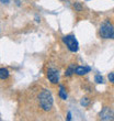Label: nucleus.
<instances>
[{
  "label": "nucleus",
  "instance_id": "1",
  "mask_svg": "<svg viewBox=\"0 0 114 121\" xmlns=\"http://www.w3.org/2000/svg\"><path fill=\"white\" fill-rule=\"evenodd\" d=\"M38 100H40V106L46 111L53 107V98L48 90H43L38 96Z\"/></svg>",
  "mask_w": 114,
  "mask_h": 121
},
{
  "label": "nucleus",
  "instance_id": "2",
  "mask_svg": "<svg viewBox=\"0 0 114 121\" xmlns=\"http://www.w3.org/2000/svg\"><path fill=\"white\" fill-rule=\"evenodd\" d=\"M100 35L103 39H114V28L109 22L103 23L100 28Z\"/></svg>",
  "mask_w": 114,
  "mask_h": 121
},
{
  "label": "nucleus",
  "instance_id": "3",
  "mask_svg": "<svg viewBox=\"0 0 114 121\" xmlns=\"http://www.w3.org/2000/svg\"><path fill=\"white\" fill-rule=\"evenodd\" d=\"M63 41L71 52L78 51V42L75 39V36H73V35H66V36L63 38Z\"/></svg>",
  "mask_w": 114,
  "mask_h": 121
},
{
  "label": "nucleus",
  "instance_id": "4",
  "mask_svg": "<svg viewBox=\"0 0 114 121\" xmlns=\"http://www.w3.org/2000/svg\"><path fill=\"white\" fill-rule=\"evenodd\" d=\"M100 119L101 120H114V112L110 108L105 107L100 112Z\"/></svg>",
  "mask_w": 114,
  "mask_h": 121
},
{
  "label": "nucleus",
  "instance_id": "5",
  "mask_svg": "<svg viewBox=\"0 0 114 121\" xmlns=\"http://www.w3.org/2000/svg\"><path fill=\"white\" fill-rule=\"evenodd\" d=\"M47 77H48V79H49V82L53 84H56L58 82V73H57V70L53 69V68L48 69Z\"/></svg>",
  "mask_w": 114,
  "mask_h": 121
},
{
  "label": "nucleus",
  "instance_id": "6",
  "mask_svg": "<svg viewBox=\"0 0 114 121\" xmlns=\"http://www.w3.org/2000/svg\"><path fill=\"white\" fill-rule=\"evenodd\" d=\"M90 72V67H87V66H78L76 67V70L75 73L77 75H85V74L89 73Z\"/></svg>",
  "mask_w": 114,
  "mask_h": 121
},
{
  "label": "nucleus",
  "instance_id": "7",
  "mask_svg": "<svg viewBox=\"0 0 114 121\" xmlns=\"http://www.w3.org/2000/svg\"><path fill=\"white\" fill-rule=\"evenodd\" d=\"M8 76H9V72H8V69H6V68H1V69H0V77H1V79H6V78H8Z\"/></svg>",
  "mask_w": 114,
  "mask_h": 121
},
{
  "label": "nucleus",
  "instance_id": "8",
  "mask_svg": "<svg viewBox=\"0 0 114 121\" xmlns=\"http://www.w3.org/2000/svg\"><path fill=\"white\" fill-rule=\"evenodd\" d=\"M59 96H60V98L61 99H67V95H66V92H65V89H64V87L63 86H60V90H59Z\"/></svg>",
  "mask_w": 114,
  "mask_h": 121
},
{
  "label": "nucleus",
  "instance_id": "9",
  "mask_svg": "<svg viewBox=\"0 0 114 121\" xmlns=\"http://www.w3.org/2000/svg\"><path fill=\"white\" fill-rule=\"evenodd\" d=\"M75 70H76V69H75V68H73V66H70L69 68L67 69V72H66V75H67V76H70V75H71V74H73V73H75Z\"/></svg>",
  "mask_w": 114,
  "mask_h": 121
},
{
  "label": "nucleus",
  "instance_id": "10",
  "mask_svg": "<svg viewBox=\"0 0 114 121\" xmlns=\"http://www.w3.org/2000/svg\"><path fill=\"white\" fill-rule=\"evenodd\" d=\"M94 80L95 82H97V83H102V82H103V78H102L101 76H100V75H95V77H94Z\"/></svg>",
  "mask_w": 114,
  "mask_h": 121
},
{
  "label": "nucleus",
  "instance_id": "11",
  "mask_svg": "<svg viewBox=\"0 0 114 121\" xmlns=\"http://www.w3.org/2000/svg\"><path fill=\"white\" fill-rule=\"evenodd\" d=\"M82 106H88L89 105V99L88 98H82L81 99V102H80Z\"/></svg>",
  "mask_w": 114,
  "mask_h": 121
},
{
  "label": "nucleus",
  "instance_id": "12",
  "mask_svg": "<svg viewBox=\"0 0 114 121\" xmlns=\"http://www.w3.org/2000/svg\"><path fill=\"white\" fill-rule=\"evenodd\" d=\"M109 80L114 84V73H111L110 75H109Z\"/></svg>",
  "mask_w": 114,
  "mask_h": 121
},
{
  "label": "nucleus",
  "instance_id": "13",
  "mask_svg": "<svg viewBox=\"0 0 114 121\" xmlns=\"http://www.w3.org/2000/svg\"><path fill=\"white\" fill-rule=\"evenodd\" d=\"M73 7H75V9L78 10V11H80V10H81V6H80V3H78V2L75 3V6H73Z\"/></svg>",
  "mask_w": 114,
  "mask_h": 121
},
{
  "label": "nucleus",
  "instance_id": "14",
  "mask_svg": "<svg viewBox=\"0 0 114 121\" xmlns=\"http://www.w3.org/2000/svg\"><path fill=\"white\" fill-rule=\"evenodd\" d=\"M67 119H68V120L71 119V115H70V112H68V117H67Z\"/></svg>",
  "mask_w": 114,
  "mask_h": 121
},
{
  "label": "nucleus",
  "instance_id": "15",
  "mask_svg": "<svg viewBox=\"0 0 114 121\" xmlns=\"http://www.w3.org/2000/svg\"><path fill=\"white\" fill-rule=\"evenodd\" d=\"M8 1H9V0H1V2H3V3H7Z\"/></svg>",
  "mask_w": 114,
  "mask_h": 121
}]
</instances>
